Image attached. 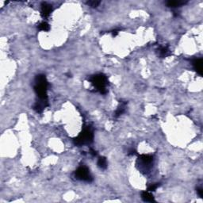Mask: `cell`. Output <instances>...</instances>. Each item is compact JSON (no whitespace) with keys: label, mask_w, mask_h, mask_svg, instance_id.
Returning <instances> with one entry per match:
<instances>
[{"label":"cell","mask_w":203,"mask_h":203,"mask_svg":"<svg viewBox=\"0 0 203 203\" xmlns=\"http://www.w3.org/2000/svg\"><path fill=\"white\" fill-rule=\"evenodd\" d=\"M158 52L161 57H167L171 55L170 49L168 48V46H160V48H158Z\"/></svg>","instance_id":"cell-9"},{"label":"cell","mask_w":203,"mask_h":203,"mask_svg":"<svg viewBox=\"0 0 203 203\" xmlns=\"http://www.w3.org/2000/svg\"><path fill=\"white\" fill-rule=\"evenodd\" d=\"M48 83L45 75H38L36 76L34 91L37 95L40 100H48L47 90H48Z\"/></svg>","instance_id":"cell-1"},{"label":"cell","mask_w":203,"mask_h":203,"mask_svg":"<svg viewBox=\"0 0 203 203\" xmlns=\"http://www.w3.org/2000/svg\"><path fill=\"white\" fill-rule=\"evenodd\" d=\"M159 186H160V183H154V184H152V185H150L148 187V190L150 191V192L155 191Z\"/></svg>","instance_id":"cell-14"},{"label":"cell","mask_w":203,"mask_h":203,"mask_svg":"<svg viewBox=\"0 0 203 203\" xmlns=\"http://www.w3.org/2000/svg\"><path fill=\"white\" fill-rule=\"evenodd\" d=\"M141 198L145 202H155V198L154 196L152 195V194L148 191V190H146V191H143L141 193Z\"/></svg>","instance_id":"cell-8"},{"label":"cell","mask_w":203,"mask_h":203,"mask_svg":"<svg viewBox=\"0 0 203 203\" xmlns=\"http://www.w3.org/2000/svg\"><path fill=\"white\" fill-rule=\"evenodd\" d=\"M86 3H87V5L90 6L91 7L95 8L100 4V2H99V1H88Z\"/></svg>","instance_id":"cell-15"},{"label":"cell","mask_w":203,"mask_h":203,"mask_svg":"<svg viewBox=\"0 0 203 203\" xmlns=\"http://www.w3.org/2000/svg\"><path fill=\"white\" fill-rule=\"evenodd\" d=\"M185 3L186 2L184 1H168L167 2V6L171 8H177L182 5H184Z\"/></svg>","instance_id":"cell-11"},{"label":"cell","mask_w":203,"mask_h":203,"mask_svg":"<svg viewBox=\"0 0 203 203\" xmlns=\"http://www.w3.org/2000/svg\"><path fill=\"white\" fill-rule=\"evenodd\" d=\"M53 11V6L50 4L47 3H41V15L43 18H47L49 17L51 13Z\"/></svg>","instance_id":"cell-5"},{"label":"cell","mask_w":203,"mask_h":203,"mask_svg":"<svg viewBox=\"0 0 203 203\" xmlns=\"http://www.w3.org/2000/svg\"><path fill=\"white\" fill-rule=\"evenodd\" d=\"M93 139H94L93 130L90 126H86L79 133V136L73 140V141L74 144L77 146H82V145L91 144L93 142Z\"/></svg>","instance_id":"cell-3"},{"label":"cell","mask_w":203,"mask_h":203,"mask_svg":"<svg viewBox=\"0 0 203 203\" xmlns=\"http://www.w3.org/2000/svg\"><path fill=\"white\" fill-rule=\"evenodd\" d=\"M38 30L41 31H44V32H47V31L50 30V26H49L48 22H41L38 25Z\"/></svg>","instance_id":"cell-13"},{"label":"cell","mask_w":203,"mask_h":203,"mask_svg":"<svg viewBox=\"0 0 203 203\" xmlns=\"http://www.w3.org/2000/svg\"><path fill=\"white\" fill-rule=\"evenodd\" d=\"M112 33H113V36L114 37H116V36L119 33V30H114L113 32H112Z\"/></svg>","instance_id":"cell-19"},{"label":"cell","mask_w":203,"mask_h":203,"mask_svg":"<svg viewBox=\"0 0 203 203\" xmlns=\"http://www.w3.org/2000/svg\"><path fill=\"white\" fill-rule=\"evenodd\" d=\"M136 154H137V151L135 149H133V148L130 149V151H129V153H128V155H135Z\"/></svg>","instance_id":"cell-17"},{"label":"cell","mask_w":203,"mask_h":203,"mask_svg":"<svg viewBox=\"0 0 203 203\" xmlns=\"http://www.w3.org/2000/svg\"><path fill=\"white\" fill-rule=\"evenodd\" d=\"M90 153H91L93 156H96L97 155V152L94 149H93V148H91V150H90Z\"/></svg>","instance_id":"cell-18"},{"label":"cell","mask_w":203,"mask_h":203,"mask_svg":"<svg viewBox=\"0 0 203 203\" xmlns=\"http://www.w3.org/2000/svg\"><path fill=\"white\" fill-rule=\"evenodd\" d=\"M153 156L152 155H140L138 160L142 163L144 165H151L153 162Z\"/></svg>","instance_id":"cell-7"},{"label":"cell","mask_w":203,"mask_h":203,"mask_svg":"<svg viewBox=\"0 0 203 203\" xmlns=\"http://www.w3.org/2000/svg\"><path fill=\"white\" fill-rule=\"evenodd\" d=\"M98 166L99 168H101L102 170L107 169V159L103 156H100L98 160Z\"/></svg>","instance_id":"cell-12"},{"label":"cell","mask_w":203,"mask_h":203,"mask_svg":"<svg viewBox=\"0 0 203 203\" xmlns=\"http://www.w3.org/2000/svg\"><path fill=\"white\" fill-rule=\"evenodd\" d=\"M75 178L78 180L84 181L87 183H91L93 181V177L91 175L88 168L84 165L79 166V168H77V170L75 171Z\"/></svg>","instance_id":"cell-4"},{"label":"cell","mask_w":203,"mask_h":203,"mask_svg":"<svg viewBox=\"0 0 203 203\" xmlns=\"http://www.w3.org/2000/svg\"><path fill=\"white\" fill-rule=\"evenodd\" d=\"M192 65H193L194 68L199 75L202 74V59L198 58L194 59L192 60Z\"/></svg>","instance_id":"cell-6"},{"label":"cell","mask_w":203,"mask_h":203,"mask_svg":"<svg viewBox=\"0 0 203 203\" xmlns=\"http://www.w3.org/2000/svg\"><path fill=\"white\" fill-rule=\"evenodd\" d=\"M197 192H198V194L199 195V197H200V198H202V196H203L202 188V187L198 188V189H197Z\"/></svg>","instance_id":"cell-16"},{"label":"cell","mask_w":203,"mask_h":203,"mask_svg":"<svg viewBox=\"0 0 203 203\" xmlns=\"http://www.w3.org/2000/svg\"><path fill=\"white\" fill-rule=\"evenodd\" d=\"M125 107H126V102H121L119 105V107H117V110L114 114V117H118L121 116L125 111Z\"/></svg>","instance_id":"cell-10"},{"label":"cell","mask_w":203,"mask_h":203,"mask_svg":"<svg viewBox=\"0 0 203 203\" xmlns=\"http://www.w3.org/2000/svg\"><path fill=\"white\" fill-rule=\"evenodd\" d=\"M89 81L95 89V91H99V93L104 94L107 93V86L108 85V79L107 77L103 74H97L94 76L90 77Z\"/></svg>","instance_id":"cell-2"}]
</instances>
